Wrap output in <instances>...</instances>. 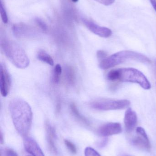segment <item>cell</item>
<instances>
[{
  "mask_svg": "<svg viewBox=\"0 0 156 156\" xmlns=\"http://www.w3.org/2000/svg\"><path fill=\"white\" fill-rule=\"evenodd\" d=\"M65 144L68 149L72 154H76V153H77V148H76V146L74 144L67 140H65Z\"/></svg>",
  "mask_w": 156,
  "mask_h": 156,
  "instance_id": "20",
  "label": "cell"
},
{
  "mask_svg": "<svg viewBox=\"0 0 156 156\" xmlns=\"http://www.w3.org/2000/svg\"><path fill=\"white\" fill-rule=\"evenodd\" d=\"M122 131V125L118 122L105 124L99 127L98 133L102 136H108L121 133Z\"/></svg>",
  "mask_w": 156,
  "mask_h": 156,
  "instance_id": "9",
  "label": "cell"
},
{
  "mask_svg": "<svg viewBox=\"0 0 156 156\" xmlns=\"http://www.w3.org/2000/svg\"><path fill=\"white\" fill-rule=\"evenodd\" d=\"M130 60L147 64L151 63L150 59L143 54L129 50H124L115 53L102 60L99 67L102 69H109Z\"/></svg>",
  "mask_w": 156,
  "mask_h": 156,
  "instance_id": "4",
  "label": "cell"
},
{
  "mask_svg": "<svg viewBox=\"0 0 156 156\" xmlns=\"http://www.w3.org/2000/svg\"><path fill=\"white\" fill-rule=\"evenodd\" d=\"M136 132L137 136L133 139V144L140 149L147 151L150 150L151 144L144 129L142 127H137Z\"/></svg>",
  "mask_w": 156,
  "mask_h": 156,
  "instance_id": "6",
  "label": "cell"
},
{
  "mask_svg": "<svg viewBox=\"0 0 156 156\" xmlns=\"http://www.w3.org/2000/svg\"><path fill=\"white\" fill-rule=\"evenodd\" d=\"M24 144L27 152L33 156H45L37 143L31 137L25 136Z\"/></svg>",
  "mask_w": 156,
  "mask_h": 156,
  "instance_id": "10",
  "label": "cell"
},
{
  "mask_svg": "<svg viewBox=\"0 0 156 156\" xmlns=\"http://www.w3.org/2000/svg\"><path fill=\"white\" fill-rule=\"evenodd\" d=\"M124 156H131L130 155H126Z\"/></svg>",
  "mask_w": 156,
  "mask_h": 156,
  "instance_id": "28",
  "label": "cell"
},
{
  "mask_svg": "<svg viewBox=\"0 0 156 156\" xmlns=\"http://www.w3.org/2000/svg\"><path fill=\"white\" fill-rule=\"evenodd\" d=\"M62 72V67L59 64H57L54 68L53 72V80L55 83H59Z\"/></svg>",
  "mask_w": 156,
  "mask_h": 156,
  "instance_id": "17",
  "label": "cell"
},
{
  "mask_svg": "<svg viewBox=\"0 0 156 156\" xmlns=\"http://www.w3.org/2000/svg\"><path fill=\"white\" fill-rule=\"evenodd\" d=\"M4 143V140H3V135L2 133V132L1 133V144H3Z\"/></svg>",
  "mask_w": 156,
  "mask_h": 156,
  "instance_id": "26",
  "label": "cell"
},
{
  "mask_svg": "<svg viewBox=\"0 0 156 156\" xmlns=\"http://www.w3.org/2000/svg\"><path fill=\"white\" fill-rule=\"evenodd\" d=\"M35 22L36 23L38 27L42 29L43 31H46L47 30V27L46 25L42 21L41 19L38 18H36L35 19Z\"/></svg>",
  "mask_w": 156,
  "mask_h": 156,
  "instance_id": "21",
  "label": "cell"
},
{
  "mask_svg": "<svg viewBox=\"0 0 156 156\" xmlns=\"http://www.w3.org/2000/svg\"><path fill=\"white\" fill-rule=\"evenodd\" d=\"M124 121L126 132L131 133L134 130L137 122V115L132 108H129L126 110Z\"/></svg>",
  "mask_w": 156,
  "mask_h": 156,
  "instance_id": "11",
  "label": "cell"
},
{
  "mask_svg": "<svg viewBox=\"0 0 156 156\" xmlns=\"http://www.w3.org/2000/svg\"><path fill=\"white\" fill-rule=\"evenodd\" d=\"M0 12H1V16L2 21L4 23H7L8 22V16H7L6 11L3 5L2 1L0 4Z\"/></svg>",
  "mask_w": 156,
  "mask_h": 156,
  "instance_id": "18",
  "label": "cell"
},
{
  "mask_svg": "<svg viewBox=\"0 0 156 156\" xmlns=\"http://www.w3.org/2000/svg\"><path fill=\"white\" fill-rule=\"evenodd\" d=\"M1 48L4 54L16 67L21 69L29 66V59L24 49L19 45L8 39H2Z\"/></svg>",
  "mask_w": 156,
  "mask_h": 156,
  "instance_id": "3",
  "label": "cell"
},
{
  "mask_svg": "<svg viewBox=\"0 0 156 156\" xmlns=\"http://www.w3.org/2000/svg\"><path fill=\"white\" fill-rule=\"evenodd\" d=\"M131 102L127 100H113L100 99L95 100L90 103L93 109L100 111L122 110L129 107Z\"/></svg>",
  "mask_w": 156,
  "mask_h": 156,
  "instance_id": "5",
  "label": "cell"
},
{
  "mask_svg": "<svg viewBox=\"0 0 156 156\" xmlns=\"http://www.w3.org/2000/svg\"><path fill=\"white\" fill-rule=\"evenodd\" d=\"M0 70V90L2 96L6 97L10 91L11 86V78L5 65L1 64Z\"/></svg>",
  "mask_w": 156,
  "mask_h": 156,
  "instance_id": "7",
  "label": "cell"
},
{
  "mask_svg": "<svg viewBox=\"0 0 156 156\" xmlns=\"http://www.w3.org/2000/svg\"><path fill=\"white\" fill-rule=\"evenodd\" d=\"M37 57L38 60H40L46 64H48L49 66H54V62L53 58L45 50H39L38 52Z\"/></svg>",
  "mask_w": 156,
  "mask_h": 156,
  "instance_id": "14",
  "label": "cell"
},
{
  "mask_svg": "<svg viewBox=\"0 0 156 156\" xmlns=\"http://www.w3.org/2000/svg\"><path fill=\"white\" fill-rule=\"evenodd\" d=\"M5 156H18L16 152L11 148H6L5 150Z\"/></svg>",
  "mask_w": 156,
  "mask_h": 156,
  "instance_id": "23",
  "label": "cell"
},
{
  "mask_svg": "<svg viewBox=\"0 0 156 156\" xmlns=\"http://www.w3.org/2000/svg\"><path fill=\"white\" fill-rule=\"evenodd\" d=\"M64 73L66 80L69 84L73 85L76 79L75 71L73 68L70 66H66L64 69Z\"/></svg>",
  "mask_w": 156,
  "mask_h": 156,
  "instance_id": "15",
  "label": "cell"
},
{
  "mask_svg": "<svg viewBox=\"0 0 156 156\" xmlns=\"http://www.w3.org/2000/svg\"><path fill=\"white\" fill-rule=\"evenodd\" d=\"M9 110L16 129L23 136H27L32 125L33 113L28 103L20 98L10 101Z\"/></svg>",
  "mask_w": 156,
  "mask_h": 156,
  "instance_id": "1",
  "label": "cell"
},
{
  "mask_svg": "<svg viewBox=\"0 0 156 156\" xmlns=\"http://www.w3.org/2000/svg\"><path fill=\"white\" fill-rule=\"evenodd\" d=\"M70 109L72 114L78 120L85 124L87 125H89V121L85 117L81 114L80 113L78 110L77 106L74 103L71 104Z\"/></svg>",
  "mask_w": 156,
  "mask_h": 156,
  "instance_id": "16",
  "label": "cell"
},
{
  "mask_svg": "<svg viewBox=\"0 0 156 156\" xmlns=\"http://www.w3.org/2000/svg\"><path fill=\"white\" fill-rule=\"evenodd\" d=\"M73 2H78V0H71Z\"/></svg>",
  "mask_w": 156,
  "mask_h": 156,
  "instance_id": "27",
  "label": "cell"
},
{
  "mask_svg": "<svg viewBox=\"0 0 156 156\" xmlns=\"http://www.w3.org/2000/svg\"><path fill=\"white\" fill-rule=\"evenodd\" d=\"M98 2L105 5H110L114 2L115 0H96Z\"/></svg>",
  "mask_w": 156,
  "mask_h": 156,
  "instance_id": "24",
  "label": "cell"
},
{
  "mask_svg": "<svg viewBox=\"0 0 156 156\" xmlns=\"http://www.w3.org/2000/svg\"><path fill=\"white\" fill-rule=\"evenodd\" d=\"M107 54L106 52L103 50H100L97 51V56L98 59H100L101 61L103 59H104L107 57Z\"/></svg>",
  "mask_w": 156,
  "mask_h": 156,
  "instance_id": "22",
  "label": "cell"
},
{
  "mask_svg": "<svg viewBox=\"0 0 156 156\" xmlns=\"http://www.w3.org/2000/svg\"><path fill=\"white\" fill-rule=\"evenodd\" d=\"M82 21L91 32L100 37L107 38L111 37L112 34V32L110 28L100 26L90 20L83 18Z\"/></svg>",
  "mask_w": 156,
  "mask_h": 156,
  "instance_id": "8",
  "label": "cell"
},
{
  "mask_svg": "<svg viewBox=\"0 0 156 156\" xmlns=\"http://www.w3.org/2000/svg\"></svg>",
  "mask_w": 156,
  "mask_h": 156,
  "instance_id": "29",
  "label": "cell"
},
{
  "mask_svg": "<svg viewBox=\"0 0 156 156\" xmlns=\"http://www.w3.org/2000/svg\"><path fill=\"white\" fill-rule=\"evenodd\" d=\"M149 1L156 12V0H149Z\"/></svg>",
  "mask_w": 156,
  "mask_h": 156,
  "instance_id": "25",
  "label": "cell"
},
{
  "mask_svg": "<svg viewBox=\"0 0 156 156\" xmlns=\"http://www.w3.org/2000/svg\"><path fill=\"white\" fill-rule=\"evenodd\" d=\"M85 156H101L93 148L88 147L85 150Z\"/></svg>",
  "mask_w": 156,
  "mask_h": 156,
  "instance_id": "19",
  "label": "cell"
},
{
  "mask_svg": "<svg viewBox=\"0 0 156 156\" xmlns=\"http://www.w3.org/2000/svg\"><path fill=\"white\" fill-rule=\"evenodd\" d=\"M107 79L111 81L131 82L138 83L143 89L149 90L151 84L146 76L140 70L132 68L113 69L107 74Z\"/></svg>",
  "mask_w": 156,
  "mask_h": 156,
  "instance_id": "2",
  "label": "cell"
},
{
  "mask_svg": "<svg viewBox=\"0 0 156 156\" xmlns=\"http://www.w3.org/2000/svg\"><path fill=\"white\" fill-rule=\"evenodd\" d=\"M45 130L49 148L53 154H57V150L55 142L56 137V131L54 127H52V126L48 122L45 123Z\"/></svg>",
  "mask_w": 156,
  "mask_h": 156,
  "instance_id": "12",
  "label": "cell"
},
{
  "mask_svg": "<svg viewBox=\"0 0 156 156\" xmlns=\"http://www.w3.org/2000/svg\"><path fill=\"white\" fill-rule=\"evenodd\" d=\"M25 25L18 24L14 26L13 31L18 37H27L31 35V31Z\"/></svg>",
  "mask_w": 156,
  "mask_h": 156,
  "instance_id": "13",
  "label": "cell"
}]
</instances>
